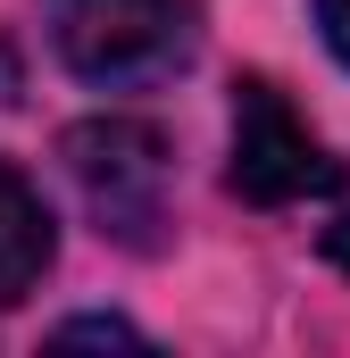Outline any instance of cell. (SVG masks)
Segmentation results:
<instances>
[{"instance_id":"7a4b0ae2","label":"cell","mask_w":350,"mask_h":358,"mask_svg":"<svg viewBox=\"0 0 350 358\" xmlns=\"http://www.w3.org/2000/svg\"><path fill=\"white\" fill-rule=\"evenodd\" d=\"M67 176L84 192L92 225L125 250H159V225H167V142L134 117H92L59 142Z\"/></svg>"},{"instance_id":"6da1fadb","label":"cell","mask_w":350,"mask_h":358,"mask_svg":"<svg viewBox=\"0 0 350 358\" xmlns=\"http://www.w3.org/2000/svg\"><path fill=\"white\" fill-rule=\"evenodd\" d=\"M50 50L67 76L92 92H142L167 84L200 42V8L192 0H50Z\"/></svg>"},{"instance_id":"5b68a950","label":"cell","mask_w":350,"mask_h":358,"mask_svg":"<svg viewBox=\"0 0 350 358\" xmlns=\"http://www.w3.org/2000/svg\"><path fill=\"white\" fill-rule=\"evenodd\" d=\"M50 342H59V350H76V342H117V350H142V334H134L125 317H76V325H59Z\"/></svg>"},{"instance_id":"52a82bcc","label":"cell","mask_w":350,"mask_h":358,"mask_svg":"<svg viewBox=\"0 0 350 358\" xmlns=\"http://www.w3.org/2000/svg\"><path fill=\"white\" fill-rule=\"evenodd\" d=\"M326 259H334V267L350 275V208H342V217H334V225H326Z\"/></svg>"},{"instance_id":"277c9868","label":"cell","mask_w":350,"mask_h":358,"mask_svg":"<svg viewBox=\"0 0 350 358\" xmlns=\"http://www.w3.org/2000/svg\"><path fill=\"white\" fill-rule=\"evenodd\" d=\"M50 250H59V234H50L42 192L0 159V308H8V300H25V292L50 275Z\"/></svg>"},{"instance_id":"8992f818","label":"cell","mask_w":350,"mask_h":358,"mask_svg":"<svg viewBox=\"0 0 350 358\" xmlns=\"http://www.w3.org/2000/svg\"><path fill=\"white\" fill-rule=\"evenodd\" d=\"M317 25H326V50L350 67V0H317Z\"/></svg>"},{"instance_id":"3957f363","label":"cell","mask_w":350,"mask_h":358,"mask_svg":"<svg viewBox=\"0 0 350 358\" xmlns=\"http://www.w3.org/2000/svg\"><path fill=\"white\" fill-rule=\"evenodd\" d=\"M225 183L251 208H292V200L342 192V159L300 125V108L267 76H242L234 84V167H225Z\"/></svg>"}]
</instances>
